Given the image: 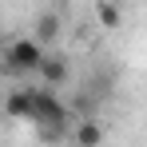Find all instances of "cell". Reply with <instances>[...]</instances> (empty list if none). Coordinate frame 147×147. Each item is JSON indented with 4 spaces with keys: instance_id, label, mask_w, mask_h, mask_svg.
Returning a JSON list of instances; mask_svg holds the SVG:
<instances>
[{
    "instance_id": "cell-6",
    "label": "cell",
    "mask_w": 147,
    "mask_h": 147,
    "mask_svg": "<svg viewBox=\"0 0 147 147\" xmlns=\"http://www.w3.org/2000/svg\"><path fill=\"white\" fill-rule=\"evenodd\" d=\"M96 16H99V24H103V28H119V24H123V12H119L115 0H99Z\"/></svg>"
},
{
    "instance_id": "cell-4",
    "label": "cell",
    "mask_w": 147,
    "mask_h": 147,
    "mask_svg": "<svg viewBox=\"0 0 147 147\" xmlns=\"http://www.w3.org/2000/svg\"><path fill=\"white\" fill-rule=\"evenodd\" d=\"M0 111L8 115V119H28L32 123V88H16V92H8L4 96V103H0Z\"/></svg>"
},
{
    "instance_id": "cell-8",
    "label": "cell",
    "mask_w": 147,
    "mask_h": 147,
    "mask_svg": "<svg viewBox=\"0 0 147 147\" xmlns=\"http://www.w3.org/2000/svg\"><path fill=\"white\" fill-rule=\"evenodd\" d=\"M0 52H4V40H0Z\"/></svg>"
},
{
    "instance_id": "cell-9",
    "label": "cell",
    "mask_w": 147,
    "mask_h": 147,
    "mask_svg": "<svg viewBox=\"0 0 147 147\" xmlns=\"http://www.w3.org/2000/svg\"><path fill=\"white\" fill-rule=\"evenodd\" d=\"M0 103H4V92H0Z\"/></svg>"
},
{
    "instance_id": "cell-2",
    "label": "cell",
    "mask_w": 147,
    "mask_h": 147,
    "mask_svg": "<svg viewBox=\"0 0 147 147\" xmlns=\"http://www.w3.org/2000/svg\"><path fill=\"white\" fill-rule=\"evenodd\" d=\"M0 60H4L8 76H16V80H28V76H36L40 60H44V44H40L36 36H16V40H4V52H0Z\"/></svg>"
},
{
    "instance_id": "cell-5",
    "label": "cell",
    "mask_w": 147,
    "mask_h": 147,
    "mask_svg": "<svg viewBox=\"0 0 147 147\" xmlns=\"http://www.w3.org/2000/svg\"><path fill=\"white\" fill-rule=\"evenodd\" d=\"M60 36H64V20H60V12H40L36 16V40L44 44V48H56L60 44Z\"/></svg>"
},
{
    "instance_id": "cell-1",
    "label": "cell",
    "mask_w": 147,
    "mask_h": 147,
    "mask_svg": "<svg viewBox=\"0 0 147 147\" xmlns=\"http://www.w3.org/2000/svg\"><path fill=\"white\" fill-rule=\"evenodd\" d=\"M68 119H72V107L56 96V88H32V123H36V135L40 139H64L68 135Z\"/></svg>"
},
{
    "instance_id": "cell-7",
    "label": "cell",
    "mask_w": 147,
    "mask_h": 147,
    "mask_svg": "<svg viewBox=\"0 0 147 147\" xmlns=\"http://www.w3.org/2000/svg\"><path fill=\"white\" fill-rule=\"evenodd\" d=\"M99 139H103V127H99L96 119H84L80 127H76V143H84V147H96Z\"/></svg>"
},
{
    "instance_id": "cell-3",
    "label": "cell",
    "mask_w": 147,
    "mask_h": 147,
    "mask_svg": "<svg viewBox=\"0 0 147 147\" xmlns=\"http://www.w3.org/2000/svg\"><path fill=\"white\" fill-rule=\"evenodd\" d=\"M36 76H40L48 88H64V84L72 80V60H68L64 52H56V48H44V60H40Z\"/></svg>"
}]
</instances>
